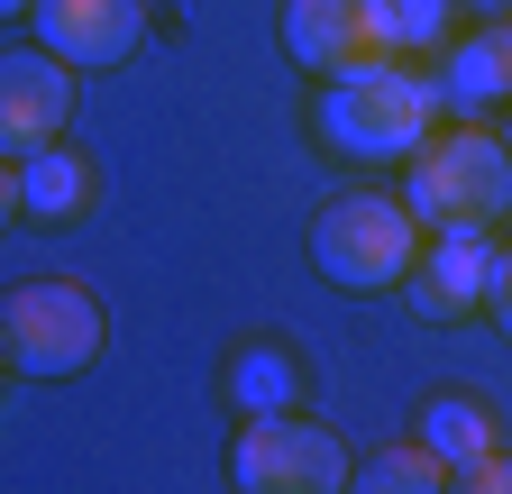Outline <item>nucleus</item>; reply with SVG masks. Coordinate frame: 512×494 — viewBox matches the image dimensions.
I'll list each match as a JSON object with an SVG mask.
<instances>
[{
	"label": "nucleus",
	"instance_id": "nucleus-13",
	"mask_svg": "<svg viewBox=\"0 0 512 494\" xmlns=\"http://www.w3.org/2000/svg\"><path fill=\"white\" fill-rule=\"evenodd\" d=\"M421 440L448 458V476H458L467 458H485V449H494V412H485L476 394H430V412H421Z\"/></svg>",
	"mask_w": 512,
	"mask_h": 494
},
{
	"label": "nucleus",
	"instance_id": "nucleus-16",
	"mask_svg": "<svg viewBox=\"0 0 512 494\" xmlns=\"http://www.w3.org/2000/svg\"><path fill=\"white\" fill-rule=\"evenodd\" d=\"M448 485H467V494H512V449H485V458H467Z\"/></svg>",
	"mask_w": 512,
	"mask_h": 494
},
{
	"label": "nucleus",
	"instance_id": "nucleus-5",
	"mask_svg": "<svg viewBox=\"0 0 512 494\" xmlns=\"http://www.w3.org/2000/svg\"><path fill=\"white\" fill-rule=\"evenodd\" d=\"M229 485H247V494H339V485H357V458L302 412H247L238 449H229Z\"/></svg>",
	"mask_w": 512,
	"mask_h": 494
},
{
	"label": "nucleus",
	"instance_id": "nucleus-2",
	"mask_svg": "<svg viewBox=\"0 0 512 494\" xmlns=\"http://www.w3.org/2000/svg\"><path fill=\"white\" fill-rule=\"evenodd\" d=\"M311 266L339 293H394L421 266V211L403 193H339L311 220Z\"/></svg>",
	"mask_w": 512,
	"mask_h": 494
},
{
	"label": "nucleus",
	"instance_id": "nucleus-6",
	"mask_svg": "<svg viewBox=\"0 0 512 494\" xmlns=\"http://www.w3.org/2000/svg\"><path fill=\"white\" fill-rule=\"evenodd\" d=\"M284 55L302 74L339 83L394 55V19H384V0H284Z\"/></svg>",
	"mask_w": 512,
	"mask_h": 494
},
{
	"label": "nucleus",
	"instance_id": "nucleus-15",
	"mask_svg": "<svg viewBox=\"0 0 512 494\" xmlns=\"http://www.w3.org/2000/svg\"><path fill=\"white\" fill-rule=\"evenodd\" d=\"M384 19H394V46H439L458 28V0H384Z\"/></svg>",
	"mask_w": 512,
	"mask_h": 494
},
{
	"label": "nucleus",
	"instance_id": "nucleus-10",
	"mask_svg": "<svg viewBox=\"0 0 512 494\" xmlns=\"http://www.w3.org/2000/svg\"><path fill=\"white\" fill-rule=\"evenodd\" d=\"M448 101H512V19L503 28H467L448 46Z\"/></svg>",
	"mask_w": 512,
	"mask_h": 494
},
{
	"label": "nucleus",
	"instance_id": "nucleus-14",
	"mask_svg": "<svg viewBox=\"0 0 512 494\" xmlns=\"http://www.w3.org/2000/svg\"><path fill=\"white\" fill-rule=\"evenodd\" d=\"M357 485H375V494H448V458L430 440H403V449H375V467H357Z\"/></svg>",
	"mask_w": 512,
	"mask_h": 494
},
{
	"label": "nucleus",
	"instance_id": "nucleus-12",
	"mask_svg": "<svg viewBox=\"0 0 512 494\" xmlns=\"http://www.w3.org/2000/svg\"><path fill=\"white\" fill-rule=\"evenodd\" d=\"M19 202H28L37 220H74V211L92 202V165H83V156H64V147L19 156Z\"/></svg>",
	"mask_w": 512,
	"mask_h": 494
},
{
	"label": "nucleus",
	"instance_id": "nucleus-8",
	"mask_svg": "<svg viewBox=\"0 0 512 494\" xmlns=\"http://www.w3.org/2000/svg\"><path fill=\"white\" fill-rule=\"evenodd\" d=\"M37 46L64 55L74 74H101V65H128L147 37V0H37L28 10Z\"/></svg>",
	"mask_w": 512,
	"mask_h": 494
},
{
	"label": "nucleus",
	"instance_id": "nucleus-20",
	"mask_svg": "<svg viewBox=\"0 0 512 494\" xmlns=\"http://www.w3.org/2000/svg\"><path fill=\"white\" fill-rule=\"evenodd\" d=\"M503 147H512V129H503Z\"/></svg>",
	"mask_w": 512,
	"mask_h": 494
},
{
	"label": "nucleus",
	"instance_id": "nucleus-19",
	"mask_svg": "<svg viewBox=\"0 0 512 494\" xmlns=\"http://www.w3.org/2000/svg\"><path fill=\"white\" fill-rule=\"evenodd\" d=\"M37 10V0H0V28H10V19H28Z\"/></svg>",
	"mask_w": 512,
	"mask_h": 494
},
{
	"label": "nucleus",
	"instance_id": "nucleus-9",
	"mask_svg": "<svg viewBox=\"0 0 512 494\" xmlns=\"http://www.w3.org/2000/svg\"><path fill=\"white\" fill-rule=\"evenodd\" d=\"M494 257H503V247H494L485 229H430V238H421V266H412L421 312H430V321L476 312V302L494 293Z\"/></svg>",
	"mask_w": 512,
	"mask_h": 494
},
{
	"label": "nucleus",
	"instance_id": "nucleus-7",
	"mask_svg": "<svg viewBox=\"0 0 512 494\" xmlns=\"http://www.w3.org/2000/svg\"><path fill=\"white\" fill-rule=\"evenodd\" d=\"M64 119H74V65L46 46H10L0 55V156L55 147Z\"/></svg>",
	"mask_w": 512,
	"mask_h": 494
},
{
	"label": "nucleus",
	"instance_id": "nucleus-1",
	"mask_svg": "<svg viewBox=\"0 0 512 494\" xmlns=\"http://www.w3.org/2000/svg\"><path fill=\"white\" fill-rule=\"evenodd\" d=\"M439 83L412 74V65H366V74H339L330 92H320V138H330L348 165H403L430 129H439Z\"/></svg>",
	"mask_w": 512,
	"mask_h": 494
},
{
	"label": "nucleus",
	"instance_id": "nucleus-17",
	"mask_svg": "<svg viewBox=\"0 0 512 494\" xmlns=\"http://www.w3.org/2000/svg\"><path fill=\"white\" fill-rule=\"evenodd\" d=\"M485 302H494V321L512 330V247H503V257H494V293H485Z\"/></svg>",
	"mask_w": 512,
	"mask_h": 494
},
{
	"label": "nucleus",
	"instance_id": "nucleus-11",
	"mask_svg": "<svg viewBox=\"0 0 512 494\" xmlns=\"http://www.w3.org/2000/svg\"><path fill=\"white\" fill-rule=\"evenodd\" d=\"M293 394H302V357L293 348H238L229 357V403L238 412H293Z\"/></svg>",
	"mask_w": 512,
	"mask_h": 494
},
{
	"label": "nucleus",
	"instance_id": "nucleus-3",
	"mask_svg": "<svg viewBox=\"0 0 512 494\" xmlns=\"http://www.w3.org/2000/svg\"><path fill=\"white\" fill-rule=\"evenodd\" d=\"M403 165V202L421 211V229H485L512 202V147L494 129H430Z\"/></svg>",
	"mask_w": 512,
	"mask_h": 494
},
{
	"label": "nucleus",
	"instance_id": "nucleus-4",
	"mask_svg": "<svg viewBox=\"0 0 512 494\" xmlns=\"http://www.w3.org/2000/svg\"><path fill=\"white\" fill-rule=\"evenodd\" d=\"M0 357L19 366V376H83V366L101 357V302L83 284H19L10 302H0Z\"/></svg>",
	"mask_w": 512,
	"mask_h": 494
},
{
	"label": "nucleus",
	"instance_id": "nucleus-18",
	"mask_svg": "<svg viewBox=\"0 0 512 494\" xmlns=\"http://www.w3.org/2000/svg\"><path fill=\"white\" fill-rule=\"evenodd\" d=\"M10 211H28V202H19V156H0V229H10Z\"/></svg>",
	"mask_w": 512,
	"mask_h": 494
}]
</instances>
